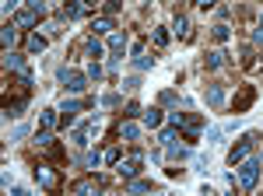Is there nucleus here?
<instances>
[{"label":"nucleus","instance_id":"obj_44","mask_svg":"<svg viewBox=\"0 0 263 196\" xmlns=\"http://www.w3.org/2000/svg\"><path fill=\"white\" fill-rule=\"evenodd\" d=\"M260 161H263V154H260Z\"/></svg>","mask_w":263,"mask_h":196},{"label":"nucleus","instance_id":"obj_12","mask_svg":"<svg viewBox=\"0 0 263 196\" xmlns=\"http://www.w3.org/2000/svg\"><path fill=\"white\" fill-rule=\"evenodd\" d=\"M99 189H102L99 179H81V182H74V193L78 196H95Z\"/></svg>","mask_w":263,"mask_h":196},{"label":"nucleus","instance_id":"obj_7","mask_svg":"<svg viewBox=\"0 0 263 196\" xmlns=\"http://www.w3.org/2000/svg\"><path fill=\"white\" fill-rule=\"evenodd\" d=\"M203 98L211 109H224V84H207L203 88Z\"/></svg>","mask_w":263,"mask_h":196},{"label":"nucleus","instance_id":"obj_32","mask_svg":"<svg viewBox=\"0 0 263 196\" xmlns=\"http://www.w3.org/2000/svg\"><path fill=\"white\" fill-rule=\"evenodd\" d=\"M84 74H88V77H91V81H99V77H102V67H99V60H91Z\"/></svg>","mask_w":263,"mask_h":196},{"label":"nucleus","instance_id":"obj_27","mask_svg":"<svg viewBox=\"0 0 263 196\" xmlns=\"http://www.w3.org/2000/svg\"><path fill=\"white\" fill-rule=\"evenodd\" d=\"M70 140H74V147H88V144H91V137H88V130H84V126H78Z\"/></svg>","mask_w":263,"mask_h":196},{"label":"nucleus","instance_id":"obj_30","mask_svg":"<svg viewBox=\"0 0 263 196\" xmlns=\"http://www.w3.org/2000/svg\"><path fill=\"white\" fill-rule=\"evenodd\" d=\"M123 116H126V119H137V116H144V109L137 105V102H130V105L123 109Z\"/></svg>","mask_w":263,"mask_h":196},{"label":"nucleus","instance_id":"obj_3","mask_svg":"<svg viewBox=\"0 0 263 196\" xmlns=\"http://www.w3.org/2000/svg\"><path fill=\"white\" fill-rule=\"evenodd\" d=\"M172 126H182L186 130V140L193 144V140H200V133H203V119L200 116H186V112H172Z\"/></svg>","mask_w":263,"mask_h":196},{"label":"nucleus","instance_id":"obj_4","mask_svg":"<svg viewBox=\"0 0 263 196\" xmlns=\"http://www.w3.org/2000/svg\"><path fill=\"white\" fill-rule=\"evenodd\" d=\"M256 140H260V133H253V130H249V133H246V137L239 140V144H235V147H232V151H228V165H232V168H235V165H239V161H242V158L249 154V151H253V147H256Z\"/></svg>","mask_w":263,"mask_h":196},{"label":"nucleus","instance_id":"obj_33","mask_svg":"<svg viewBox=\"0 0 263 196\" xmlns=\"http://www.w3.org/2000/svg\"><path fill=\"white\" fill-rule=\"evenodd\" d=\"M116 105H120V95H116V91H112V95H105V98H102V109H116Z\"/></svg>","mask_w":263,"mask_h":196},{"label":"nucleus","instance_id":"obj_18","mask_svg":"<svg viewBox=\"0 0 263 196\" xmlns=\"http://www.w3.org/2000/svg\"><path fill=\"white\" fill-rule=\"evenodd\" d=\"M179 126H168V130H162V133H158V144H162V147H172V144H179Z\"/></svg>","mask_w":263,"mask_h":196},{"label":"nucleus","instance_id":"obj_41","mask_svg":"<svg viewBox=\"0 0 263 196\" xmlns=\"http://www.w3.org/2000/svg\"><path fill=\"white\" fill-rule=\"evenodd\" d=\"M11 7H18V0H4V11H11Z\"/></svg>","mask_w":263,"mask_h":196},{"label":"nucleus","instance_id":"obj_35","mask_svg":"<svg viewBox=\"0 0 263 196\" xmlns=\"http://www.w3.org/2000/svg\"><path fill=\"white\" fill-rule=\"evenodd\" d=\"M123 88H126V91H137V88H141V77H126V81H123Z\"/></svg>","mask_w":263,"mask_h":196},{"label":"nucleus","instance_id":"obj_14","mask_svg":"<svg viewBox=\"0 0 263 196\" xmlns=\"http://www.w3.org/2000/svg\"><path fill=\"white\" fill-rule=\"evenodd\" d=\"M172 32L179 35V39H190L193 32H190V18L186 14H176V21H172Z\"/></svg>","mask_w":263,"mask_h":196},{"label":"nucleus","instance_id":"obj_8","mask_svg":"<svg viewBox=\"0 0 263 196\" xmlns=\"http://www.w3.org/2000/svg\"><path fill=\"white\" fill-rule=\"evenodd\" d=\"M35 179H39L42 189H57V186H60V175H57L49 165H39V168H35Z\"/></svg>","mask_w":263,"mask_h":196},{"label":"nucleus","instance_id":"obj_15","mask_svg":"<svg viewBox=\"0 0 263 196\" xmlns=\"http://www.w3.org/2000/svg\"><path fill=\"white\" fill-rule=\"evenodd\" d=\"M224 63H228V56H224L221 49H214V53L203 56V67H207V70H218V67H224Z\"/></svg>","mask_w":263,"mask_h":196},{"label":"nucleus","instance_id":"obj_25","mask_svg":"<svg viewBox=\"0 0 263 196\" xmlns=\"http://www.w3.org/2000/svg\"><path fill=\"white\" fill-rule=\"evenodd\" d=\"M253 98H256V91H253V88H246L242 95H239V102H235V112H246V109L253 105Z\"/></svg>","mask_w":263,"mask_h":196},{"label":"nucleus","instance_id":"obj_31","mask_svg":"<svg viewBox=\"0 0 263 196\" xmlns=\"http://www.w3.org/2000/svg\"><path fill=\"white\" fill-rule=\"evenodd\" d=\"M102 161L116 165V161H120V147H116V144H112V147H105V154H102Z\"/></svg>","mask_w":263,"mask_h":196},{"label":"nucleus","instance_id":"obj_9","mask_svg":"<svg viewBox=\"0 0 263 196\" xmlns=\"http://www.w3.org/2000/svg\"><path fill=\"white\" fill-rule=\"evenodd\" d=\"M60 123H63L60 109H46V112H39V126H42V130H57Z\"/></svg>","mask_w":263,"mask_h":196},{"label":"nucleus","instance_id":"obj_23","mask_svg":"<svg viewBox=\"0 0 263 196\" xmlns=\"http://www.w3.org/2000/svg\"><path fill=\"white\" fill-rule=\"evenodd\" d=\"M112 32V21L109 18H95L91 21V35H109Z\"/></svg>","mask_w":263,"mask_h":196},{"label":"nucleus","instance_id":"obj_11","mask_svg":"<svg viewBox=\"0 0 263 196\" xmlns=\"http://www.w3.org/2000/svg\"><path fill=\"white\" fill-rule=\"evenodd\" d=\"M84 11H88V7H84L81 0H63V7H60V14H63V18H67V21H74V18H81Z\"/></svg>","mask_w":263,"mask_h":196},{"label":"nucleus","instance_id":"obj_26","mask_svg":"<svg viewBox=\"0 0 263 196\" xmlns=\"http://www.w3.org/2000/svg\"><path fill=\"white\" fill-rule=\"evenodd\" d=\"M78 161H81L84 168H91V172H95V168L102 165V154H99V151H88V154H84V158H78Z\"/></svg>","mask_w":263,"mask_h":196},{"label":"nucleus","instance_id":"obj_20","mask_svg":"<svg viewBox=\"0 0 263 196\" xmlns=\"http://www.w3.org/2000/svg\"><path fill=\"white\" fill-rule=\"evenodd\" d=\"M123 49H126V35H123V32H109V53L120 56Z\"/></svg>","mask_w":263,"mask_h":196},{"label":"nucleus","instance_id":"obj_28","mask_svg":"<svg viewBox=\"0 0 263 196\" xmlns=\"http://www.w3.org/2000/svg\"><path fill=\"white\" fill-rule=\"evenodd\" d=\"M151 39H155V46L162 49V46H168V28H155L151 32Z\"/></svg>","mask_w":263,"mask_h":196},{"label":"nucleus","instance_id":"obj_24","mask_svg":"<svg viewBox=\"0 0 263 196\" xmlns=\"http://www.w3.org/2000/svg\"><path fill=\"white\" fill-rule=\"evenodd\" d=\"M84 53H88L91 60H99L102 53H105V49H102V42L95 39V35H91V39H84Z\"/></svg>","mask_w":263,"mask_h":196},{"label":"nucleus","instance_id":"obj_40","mask_svg":"<svg viewBox=\"0 0 263 196\" xmlns=\"http://www.w3.org/2000/svg\"><path fill=\"white\" fill-rule=\"evenodd\" d=\"M253 42H256V46H263V28H256V32H253Z\"/></svg>","mask_w":263,"mask_h":196},{"label":"nucleus","instance_id":"obj_6","mask_svg":"<svg viewBox=\"0 0 263 196\" xmlns=\"http://www.w3.org/2000/svg\"><path fill=\"white\" fill-rule=\"evenodd\" d=\"M4 70H14V74H21L25 81H32V70H28L25 56H18L14 49H7V53H4Z\"/></svg>","mask_w":263,"mask_h":196},{"label":"nucleus","instance_id":"obj_39","mask_svg":"<svg viewBox=\"0 0 263 196\" xmlns=\"http://www.w3.org/2000/svg\"><path fill=\"white\" fill-rule=\"evenodd\" d=\"M120 4H123V0H105V11H109V14H112V11H120Z\"/></svg>","mask_w":263,"mask_h":196},{"label":"nucleus","instance_id":"obj_16","mask_svg":"<svg viewBox=\"0 0 263 196\" xmlns=\"http://www.w3.org/2000/svg\"><path fill=\"white\" fill-rule=\"evenodd\" d=\"M35 21H39V14H35L32 7H28V11H18V14H14V25H18V28H32Z\"/></svg>","mask_w":263,"mask_h":196},{"label":"nucleus","instance_id":"obj_21","mask_svg":"<svg viewBox=\"0 0 263 196\" xmlns=\"http://www.w3.org/2000/svg\"><path fill=\"white\" fill-rule=\"evenodd\" d=\"M162 109H147V112H144V126H147V130H158V126H162Z\"/></svg>","mask_w":263,"mask_h":196},{"label":"nucleus","instance_id":"obj_1","mask_svg":"<svg viewBox=\"0 0 263 196\" xmlns=\"http://www.w3.org/2000/svg\"><path fill=\"white\" fill-rule=\"evenodd\" d=\"M57 77H60V84L70 91V95H81V91H88V84H91L88 74H81V70H67V67L57 70Z\"/></svg>","mask_w":263,"mask_h":196},{"label":"nucleus","instance_id":"obj_36","mask_svg":"<svg viewBox=\"0 0 263 196\" xmlns=\"http://www.w3.org/2000/svg\"><path fill=\"white\" fill-rule=\"evenodd\" d=\"M28 7H32L35 14H46V4H42V0H28Z\"/></svg>","mask_w":263,"mask_h":196},{"label":"nucleus","instance_id":"obj_5","mask_svg":"<svg viewBox=\"0 0 263 196\" xmlns=\"http://www.w3.org/2000/svg\"><path fill=\"white\" fill-rule=\"evenodd\" d=\"M141 165H144V154H141V151H134L126 161H123V158L116 161V172H120V179H126V182H130V179L141 175Z\"/></svg>","mask_w":263,"mask_h":196},{"label":"nucleus","instance_id":"obj_34","mask_svg":"<svg viewBox=\"0 0 263 196\" xmlns=\"http://www.w3.org/2000/svg\"><path fill=\"white\" fill-rule=\"evenodd\" d=\"M151 63H155V60H147V56H134V67H137V70H147Z\"/></svg>","mask_w":263,"mask_h":196},{"label":"nucleus","instance_id":"obj_22","mask_svg":"<svg viewBox=\"0 0 263 196\" xmlns=\"http://www.w3.org/2000/svg\"><path fill=\"white\" fill-rule=\"evenodd\" d=\"M126 193H151V179H130Z\"/></svg>","mask_w":263,"mask_h":196},{"label":"nucleus","instance_id":"obj_10","mask_svg":"<svg viewBox=\"0 0 263 196\" xmlns=\"http://www.w3.org/2000/svg\"><path fill=\"white\" fill-rule=\"evenodd\" d=\"M84 105H91V102H78V98H63L60 102V112H63V123H70L74 112H81Z\"/></svg>","mask_w":263,"mask_h":196},{"label":"nucleus","instance_id":"obj_38","mask_svg":"<svg viewBox=\"0 0 263 196\" xmlns=\"http://www.w3.org/2000/svg\"><path fill=\"white\" fill-rule=\"evenodd\" d=\"M193 4H197V7H200V11H211V7H214V4H218V0H193Z\"/></svg>","mask_w":263,"mask_h":196},{"label":"nucleus","instance_id":"obj_43","mask_svg":"<svg viewBox=\"0 0 263 196\" xmlns=\"http://www.w3.org/2000/svg\"><path fill=\"white\" fill-rule=\"evenodd\" d=\"M260 28H263V21H260Z\"/></svg>","mask_w":263,"mask_h":196},{"label":"nucleus","instance_id":"obj_19","mask_svg":"<svg viewBox=\"0 0 263 196\" xmlns=\"http://www.w3.org/2000/svg\"><path fill=\"white\" fill-rule=\"evenodd\" d=\"M137 137H141V126L137 123H130V119L120 123V140H137Z\"/></svg>","mask_w":263,"mask_h":196},{"label":"nucleus","instance_id":"obj_37","mask_svg":"<svg viewBox=\"0 0 263 196\" xmlns=\"http://www.w3.org/2000/svg\"><path fill=\"white\" fill-rule=\"evenodd\" d=\"M172 102H179V98H176V91H162V105H172Z\"/></svg>","mask_w":263,"mask_h":196},{"label":"nucleus","instance_id":"obj_13","mask_svg":"<svg viewBox=\"0 0 263 196\" xmlns=\"http://www.w3.org/2000/svg\"><path fill=\"white\" fill-rule=\"evenodd\" d=\"M42 49H46V35H39V32H32V35L25 39V53H32V56H39Z\"/></svg>","mask_w":263,"mask_h":196},{"label":"nucleus","instance_id":"obj_17","mask_svg":"<svg viewBox=\"0 0 263 196\" xmlns=\"http://www.w3.org/2000/svg\"><path fill=\"white\" fill-rule=\"evenodd\" d=\"M0 42H4V53L14 49V42H18V25H7V28L0 32Z\"/></svg>","mask_w":263,"mask_h":196},{"label":"nucleus","instance_id":"obj_2","mask_svg":"<svg viewBox=\"0 0 263 196\" xmlns=\"http://www.w3.org/2000/svg\"><path fill=\"white\" fill-rule=\"evenodd\" d=\"M260 168H263L260 158H242V161H239V182H242V189H256Z\"/></svg>","mask_w":263,"mask_h":196},{"label":"nucleus","instance_id":"obj_42","mask_svg":"<svg viewBox=\"0 0 263 196\" xmlns=\"http://www.w3.org/2000/svg\"><path fill=\"white\" fill-rule=\"evenodd\" d=\"M81 4H84V7H88V11H91V7H95V0H81Z\"/></svg>","mask_w":263,"mask_h":196},{"label":"nucleus","instance_id":"obj_29","mask_svg":"<svg viewBox=\"0 0 263 196\" xmlns=\"http://www.w3.org/2000/svg\"><path fill=\"white\" fill-rule=\"evenodd\" d=\"M211 32H214V39H218V42H224V39H228V35H232V32H228V25H224V21H218V25H214V28H211Z\"/></svg>","mask_w":263,"mask_h":196}]
</instances>
